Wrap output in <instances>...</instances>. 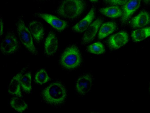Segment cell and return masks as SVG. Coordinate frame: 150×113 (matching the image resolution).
<instances>
[{
	"instance_id": "obj_1",
	"label": "cell",
	"mask_w": 150,
	"mask_h": 113,
	"mask_svg": "<svg viewBox=\"0 0 150 113\" xmlns=\"http://www.w3.org/2000/svg\"><path fill=\"white\" fill-rule=\"evenodd\" d=\"M66 95L65 88L62 84L58 82L50 84L42 92L44 99L52 104H59L62 103Z\"/></svg>"
},
{
	"instance_id": "obj_2",
	"label": "cell",
	"mask_w": 150,
	"mask_h": 113,
	"mask_svg": "<svg viewBox=\"0 0 150 113\" xmlns=\"http://www.w3.org/2000/svg\"><path fill=\"white\" fill-rule=\"evenodd\" d=\"M85 8L82 0H64L57 10L58 13L64 18L73 19L81 14Z\"/></svg>"
},
{
	"instance_id": "obj_3",
	"label": "cell",
	"mask_w": 150,
	"mask_h": 113,
	"mask_svg": "<svg viewBox=\"0 0 150 113\" xmlns=\"http://www.w3.org/2000/svg\"><path fill=\"white\" fill-rule=\"evenodd\" d=\"M81 61V54L78 48L72 46L67 48L60 59V63L64 68L72 69L79 66Z\"/></svg>"
},
{
	"instance_id": "obj_4",
	"label": "cell",
	"mask_w": 150,
	"mask_h": 113,
	"mask_svg": "<svg viewBox=\"0 0 150 113\" xmlns=\"http://www.w3.org/2000/svg\"><path fill=\"white\" fill-rule=\"evenodd\" d=\"M16 26L18 36L21 42L30 52L36 54L37 50L31 35L24 22L22 19H19L17 23Z\"/></svg>"
},
{
	"instance_id": "obj_5",
	"label": "cell",
	"mask_w": 150,
	"mask_h": 113,
	"mask_svg": "<svg viewBox=\"0 0 150 113\" xmlns=\"http://www.w3.org/2000/svg\"><path fill=\"white\" fill-rule=\"evenodd\" d=\"M38 15L58 31L63 30L67 26V23L66 21L52 15L45 13H39Z\"/></svg>"
},
{
	"instance_id": "obj_6",
	"label": "cell",
	"mask_w": 150,
	"mask_h": 113,
	"mask_svg": "<svg viewBox=\"0 0 150 113\" xmlns=\"http://www.w3.org/2000/svg\"><path fill=\"white\" fill-rule=\"evenodd\" d=\"M128 40L127 33L124 31H122L111 36L109 38L108 42L111 48L117 49L125 45Z\"/></svg>"
},
{
	"instance_id": "obj_7",
	"label": "cell",
	"mask_w": 150,
	"mask_h": 113,
	"mask_svg": "<svg viewBox=\"0 0 150 113\" xmlns=\"http://www.w3.org/2000/svg\"><path fill=\"white\" fill-rule=\"evenodd\" d=\"M18 46L16 38L11 34L7 35L2 40L1 43V49L3 53L9 54L15 51Z\"/></svg>"
},
{
	"instance_id": "obj_8",
	"label": "cell",
	"mask_w": 150,
	"mask_h": 113,
	"mask_svg": "<svg viewBox=\"0 0 150 113\" xmlns=\"http://www.w3.org/2000/svg\"><path fill=\"white\" fill-rule=\"evenodd\" d=\"M92 85V77L90 75L87 74L81 76L78 79L76 88L79 93L84 95L90 90Z\"/></svg>"
},
{
	"instance_id": "obj_9",
	"label": "cell",
	"mask_w": 150,
	"mask_h": 113,
	"mask_svg": "<svg viewBox=\"0 0 150 113\" xmlns=\"http://www.w3.org/2000/svg\"><path fill=\"white\" fill-rule=\"evenodd\" d=\"M141 0H128L123 7L122 21L126 22L133 14L138 8Z\"/></svg>"
},
{
	"instance_id": "obj_10",
	"label": "cell",
	"mask_w": 150,
	"mask_h": 113,
	"mask_svg": "<svg viewBox=\"0 0 150 113\" xmlns=\"http://www.w3.org/2000/svg\"><path fill=\"white\" fill-rule=\"evenodd\" d=\"M102 23V20L98 18L91 24L86 30L83 35L82 39L84 43L89 42L94 39Z\"/></svg>"
},
{
	"instance_id": "obj_11",
	"label": "cell",
	"mask_w": 150,
	"mask_h": 113,
	"mask_svg": "<svg viewBox=\"0 0 150 113\" xmlns=\"http://www.w3.org/2000/svg\"><path fill=\"white\" fill-rule=\"evenodd\" d=\"M94 16L95 9L92 7L84 18L72 27V29L79 33L86 31L93 20Z\"/></svg>"
},
{
	"instance_id": "obj_12",
	"label": "cell",
	"mask_w": 150,
	"mask_h": 113,
	"mask_svg": "<svg viewBox=\"0 0 150 113\" xmlns=\"http://www.w3.org/2000/svg\"><path fill=\"white\" fill-rule=\"evenodd\" d=\"M58 45V39L54 34L50 32L48 35L45 43V49L46 53L52 55L57 51Z\"/></svg>"
},
{
	"instance_id": "obj_13",
	"label": "cell",
	"mask_w": 150,
	"mask_h": 113,
	"mask_svg": "<svg viewBox=\"0 0 150 113\" xmlns=\"http://www.w3.org/2000/svg\"><path fill=\"white\" fill-rule=\"evenodd\" d=\"M150 22V16L146 11L141 12L133 18L131 21L132 26L134 28H141L148 24Z\"/></svg>"
},
{
	"instance_id": "obj_14",
	"label": "cell",
	"mask_w": 150,
	"mask_h": 113,
	"mask_svg": "<svg viewBox=\"0 0 150 113\" xmlns=\"http://www.w3.org/2000/svg\"><path fill=\"white\" fill-rule=\"evenodd\" d=\"M29 28L34 38L39 41L44 34V28L42 24L37 21H33L29 24Z\"/></svg>"
},
{
	"instance_id": "obj_15",
	"label": "cell",
	"mask_w": 150,
	"mask_h": 113,
	"mask_svg": "<svg viewBox=\"0 0 150 113\" xmlns=\"http://www.w3.org/2000/svg\"><path fill=\"white\" fill-rule=\"evenodd\" d=\"M21 75L22 73H20L15 76L11 80L8 88L9 93L19 97L22 96L20 81V78Z\"/></svg>"
},
{
	"instance_id": "obj_16",
	"label": "cell",
	"mask_w": 150,
	"mask_h": 113,
	"mask_svg": "<svg viewBox=\"0 0 150 113\" xmlns=\"http://www.w3.org/2000/svg\"><path fill=\"white\" fill-rule=\"evenodd\" d=\"M117 27L115 22L110 21L103 24L100 27L98 33V38H103L112 33Z\"/></svg>"
},
{
	"instance_id": "obj_17",
	"label": "cell",
	"mask_w": 150,
	"mask_h": 113,
	"mask_svg": "<svg viewBox=\"0 0 150 113\" xmlns=\"http://www.w3.org/2000/svg\"><path fill=\"white\" fill-rule=\"evenodd\" d=\"M150 36V27L139 28L133 31L131 36L133 41L139 42Z\"/></svg>"
},
{
	"instance_id": "obj_18",
	"label": "cell",
	"mask_w": 150,
	"mask_h": 113,
	"mask_svg": "<svg viewBox=\"0 0 150 113\" xmlns=\"http://www.w3.org/2000/svg\"><path fill=\"white\" fill-rule=\"evenodd\" d=\"M100 13L111 18H116L122 16V11L117 6H113L102 8L100 9Z\"/></svg>"
},
{
	"instance_id": "obj_19",
	"label": "cell",
	"mask_w": 150,
	"mask_h": 113,
	"mask_svg": "<svg viewBox=\"0 0 150 113\" xmlns=\"http://www.w3.org/2000/svg\"><path fill=\"white\" fill-rule=\"evenodd\" d=\"M11 107L16 111L22 112L25 111L28 107V105L22 99L17 97L12 98L10 102Z\"/></svg>"
},
{
	"instance_id": "obj_20",
	"label": "cell",
	"mask_w": 150,
	"mask_h": 113,
	"mask_svg": "<svg viewBox=\"0 0 150 113\" xmlns=\"http://www.w3.org/2000/svg\"><path fill=\"white\" fill-rule=\"evenodd\" d=\"M20 81L23 89L26 92H30L32 89L31 73L28 72L22 75L20 78Z\"/></svg>"
},
{
	"instance_id": "obj_21",
	"label": "cell",
	"mask_w": 150,
	"mask_h": 113,
	"mask_svg": "<svg viewBox=\"0 0 150 113\" xmlns=\"http://www.w3.org/2000/svg\"><path fill=\"white\" fill-rule=\"evenodd\" d=\"M88 49L90 53L96 54H100L103 53L105 49L103 44L98 42L89 45Z\"/></svg>"
},
{
	"instance_id": "obj_22",
	"label": "cell",
	"mask_w": 150,
	"mask_h": 113,
	"mask_svg": "<svg viewBox=\"0 0 150 113\" xmlns=\"http://www.w3.org/2000/svg\"><path fill=\"white\" fill-rule=\"evenodd\" d=\"M35 79L37 83L42 84L48 81L50 77L46 71L42 69L37 73L35 75Z\"/></svg>"
},
{
	"instance_id": "obj_23",
	"label": "cell",
	"mask_w": 150,
	"mask_h": 113,
	"mask_svg": "<svg viewBox=\"0 0 150 113\" xmlns=\"http://www.w3.org/2000/svg\"><path fill=\"white\" fill-rule=\"evenodd\" d=\"M128 0H110L109 3L115 5L125 4Z\"/></svg>"
},
{
	"instance_id": "obj_24",
	"label": "cell",
	"mask_w": 150,
	"mask_h": 113,
	"mask_svg": "<svg viewBox=\"0 0 150 113\" xmlns=\"http://www.w3.org/2000/svg\"><path fill=\"white\" fill-rule=\"evenodd\" d=\"M0 21H1V22H0V23H1V24H0V26H1L0 35H1H1L3 34V27H4L3 22V20L1 19V18Z\"/></svg>"
},
{
	"instance_id": "obj_25",
	"label": "cell",
	"mask_w": 150,
	"mask_h": 113,
	"mask_svg": "<svg viewBox=\"0 0 150 113\" xmlns=\"http://www.w3.org/2000/svg\"><path fill=\"white\" fill-rule=\"evenodd\" d=\"M145 2L148 3L150 2V0H144Z\"/></svg>"
},
{
	"instance_id": "obj_26",
	"label": "cell",
	"mask_w": 150,
	"mask_h": 113,
	"mask_svg": "<svg viewBox=\"0 0 150 113\" xmlns=\"http://www.w3.org/2000/svg\"><path fill=\"white\" fill-rule=\"evenodd\" d=\"M91 1L93 2H96L98 1V0H90Z\"/></svg>"
},
{
	"instance_id": "obj_27",
	"label": "cell",
	"mask_w": 150,
	"mask_h": 113,
	"mask_svg": "<svg viewBox=\"0 0 150 113\" xmlns=\"http://www.w3.org/2000/svg\"><path fill=\"white\" fill-rule=\"evenodd\" d=\"M106 1H107L108 2H109L110 0H105Z\"/></svg>"
},
{
	"instance_id": "obj_28",
	"label": "cell",
	"mask_w": 150,
	"mask_h": 113,
	"mask_svg": "<svg viewBox=\"0 0 150 113\" xmlns=\"http://www.w3.org/2000/svg\"><path fill=\"white\" fill-rule=\"evenodd\" d=\"M149 94L150 95V86L149 87Z\"/></svg>"
}]
</instances>
